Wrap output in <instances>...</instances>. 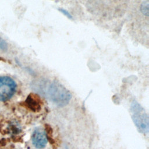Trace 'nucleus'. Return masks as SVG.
Here are the masks:
<instances>
[{"instance_id":"7ed1b4c3","label":"nucleus","mask_w":149,"mask_h":149,"mask_svg":"<svg viewBox=\"0 0 149 149\" xmlns=\"http://www.w3.org/2000/svg\"><path fill=\"white\" fill-rule=\"evenodd\" d=\"M16 83L8 76L0 77V101H6L10 98L16 90Z\"/></svg>"},{"instance_id":"39448f33","label":"nucleus","mask_w":149,"mask_h":149,"mask_svg":"<svg viewBox=\"0 0 149 149\" xmlns=\"http://www.w3.org/2000/svg\"><path fill=\"white\" fill-rule=\"evenodd\" d=\"M28 107L34 112L40 111L43 105V102L41 98L36 94H30L26 101Z\"/></svg>"},{"instance_id":"f03ea898","label":"nucleus","mask_w":149,"mask_h":149,"mask_svg":"<svg viewBox=\"0 0 149 149\" xmlns=\"http://www.w3.org/2000/svg\"><path fill=\"white\" fill-rule=\"evenodd\" d=\"M132 118L136 126L143 133L148 132V116L144 108L136 101L131 105Z\"/></svg>"},{"instance_id":"0eeeda50","label":"nucleus","mask_w":149,"mask_h":149,"mask_svg":"<svg viewBox=\"0 0 149 149\" xmlns=\"http://www.w3.org/2000/svg\"><path fill=\"white\" fill-rule=\"evenodd\" d=\"M8 48V45L6 42L2 38L0 37V49L2 51H5Z\"/></svg>"},{"instance_id":"423d86ee","label":"nucleus","mask_w":149,"mask_h":149,"mask_svg":"<svg viewBox=\"0 0 149 149\" xmlns=\"http://www.w3.org/2000/svg\"><path fill=\"white\" fill-rule=\"evenodd\" d=\"M141 10L144 15H146V16L148 15V1L144 2L141 4Z\"/></svg>"},{"instance_id":"20e7f679","label":"nucleus","mask_w":149,"mask_h":149,"mask_svg":"<svg viewBox=\"0 0 149 149\" xmlns=\"http://www.w3.org/2000/svg\"><path fill=\"white\" fill-rule=\"evenodd\" d=\"M31 141L36 148L38 149L44 148L48 141L45 130L40 127H37L32 134Z\"/></svg>"},{"instance_id":"6e6552de","label":"nucleus","mask_w":149,"mask_h":149,"mask_svg":"<svg viewBox=\"0 0 149 149\" xmlns=\"http://www.w3.org/2000/svg\"><path fill=\"white\" fill-rule=\"evenodd\" d=\"M59 11H60L61 13H62L65 16H66L68 18L70 19H73V17L72 16V15L68 11L66 10V9H64L63 8H59L58 9Z\"/></svg>"},{"instance_id":"f257e3e1","label":"nucleus","mask_w":149,"mask_h":149,"mask_svg":"<svg viewBox=\"0 0 149 149\" xmlns=\"http://www.w3.org/2000/svg\"><path fill=\"white\" fill-rule=\"evenodd\" d=\"M36 84L37 91L58 106L67 105L71 99L70 91L55 81L41 79Z\"/></svg>"},{"instance_id":"1a4fd4ad","label":"nucleus","mask_w":149,"mask_h":149,"mask_svg":"<svg viewBox=\"0 0 149 149\" xmlns=\"http://www.w3.org/2000/svg\"><path fill=\"white\" fill-rule=\"evenodd\" d=\"M65 149H68V147H66V148H65Z\"/></svg>"}]
</instances>
